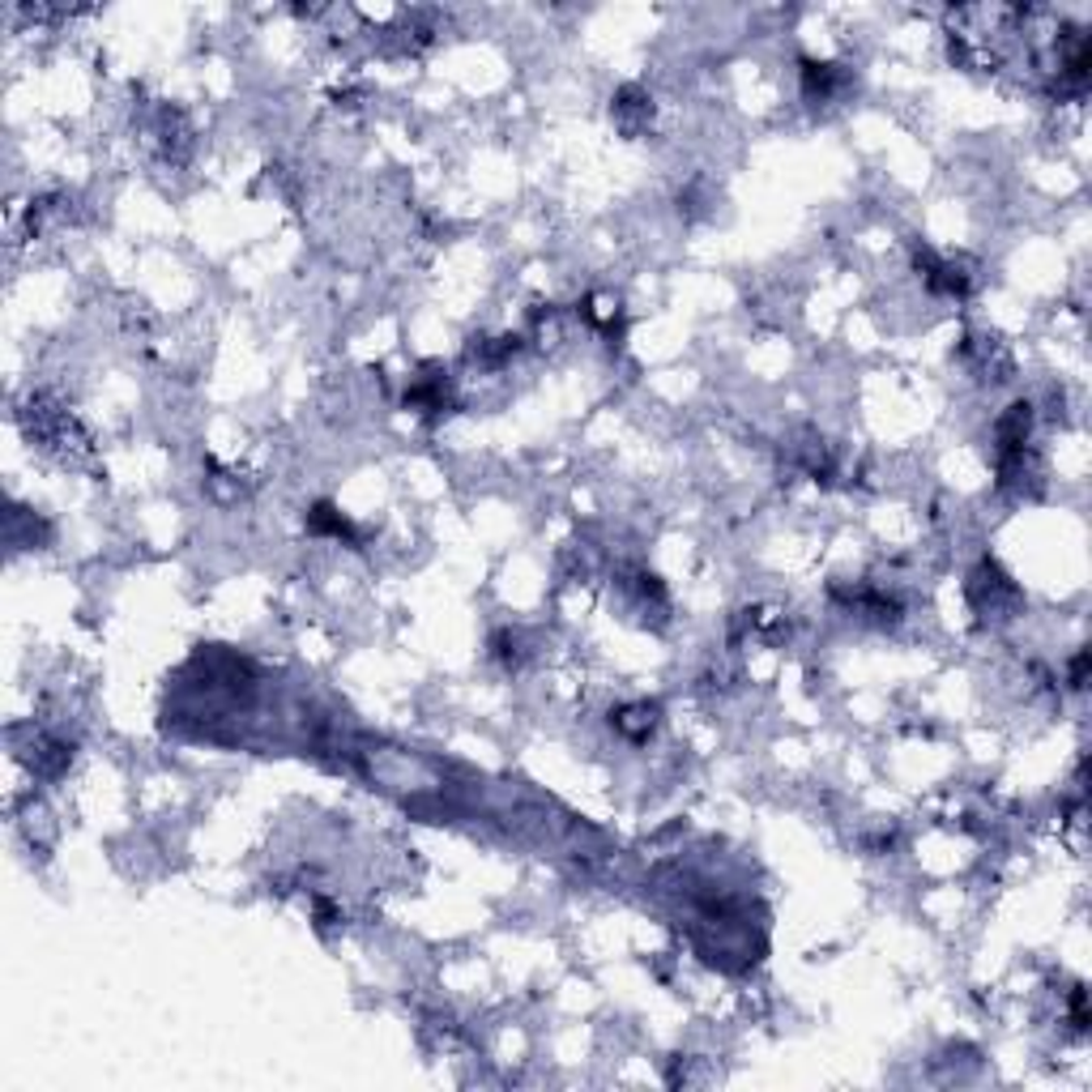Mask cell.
<instances>
[{
	"label": "cell",
	"instance_id": "cell-1",
	"mask_svg": "<svg viewBox=\"0 0 1092 1092\" xmlns=\"http://www.w3.org/2000/svg\"><path fill=\"white\" fill-rule=\"evenodd\" d=\"M837 85H841L837 64H816V60L802 64V90H807V99H832Z\"/></svg>",
	"mask_w": 1092,
	"mask_h": 1092
}]
</instances>
